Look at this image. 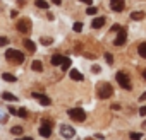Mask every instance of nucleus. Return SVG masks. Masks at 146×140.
<instances>
[{
	"label": "nucleus",
	"instance_id": "f257e3e1",
	"mask_svg": "<svg viewBox=\"0 0 146 140\" xmlns=\"http://www.w3.org/2000/svg\"><path fill=\"white\" fill-rule=\"evenodd\" d=\"M5 58L9 60V61H12V63H23L24 61V53L23 51H19V50H7V53H5Z\"/></svg>",
	"mask_w": 146,
	"mask_h": 140
},
{
	"label": "nucleus",
	"instance_id": "f03ea898",
	"mask_svg": "<svg viewBox=\"0 0 146 140\" xmlns=\"http://www.w3.org/2000/svg\"><path fill=\"white\" fill-rule=\"evenodd\" d=\"M67 113H69V116L74 120V121H79V123H81V121L86 120V111H84L83 108H72V109H69Z\"/></svg>",
	"mask_w": 146,
	"mask_h": 140
},
{
	"label": "nucleus",
	"instance_id": "7ed1b4c3",
	"mask_svg": "<svg viewBox=\"0 0 146 140\" xmlns=\"http://www.w3.org/2000/svg\"><path fill=\"white\" fill-rule=\"evenodd\" d=\"M112 94H113V89H112L110 84L103 82V84L98 86V97H102V99H108V97H112Z\"/></svg>",
	"mask_w": 146,
	"mask_h": 140
},
{
	"label": "nucleus",
	"instance_id": "20e7f679",
	"mask_svg": "<svg viewBox=\"0 0 146 140\" xmlns=\"http://www.w3.org/2000/svg\"><path fill=\"white\" fill-rule=\"evenodd\" d=\"M115 77H117V82L120 84L122 89H125V91L131 89V79H129V75H127L125 72H122V70H120V72H117Z\"/></svg>",
	"mask_w": 146,
	"mask_h": 140
},
{
	"label": "nucleus",
	"instance_id": "39448f33",
	"mask_svg": "<svg viewBox=\"0 0 146 140\" xmlns=\"http://www.w3.org/2000/svg\"><path fill=\"white\" fill-rule=\"evenodd\" d=\"M60 135H62V138H72V137L76 135V130L72 128L70 125L62 123V125H60Z\"/></svg>",
	"mask_w": 146,
	"mask_h": 140
},
{
	"label": "nucleus",
	"instance_id": "423d86ee",
	"mask_svg": "<svg viewBox=\"0 0 146 140\" xmlns=\"http://www.w3.org/2000/svg\"><path fill=\"white\" fill-rule=\"evenodd\" d=\"M17 31L23 33V34H28V33L31 31V21H29V19H21V21L17 22Z\"/></svg>",
	"mask_w": 146,
	"mask_h": 140
},
{
	"label": "nucleus",
	"instance_id": "0eeeda50",
	"mask_svg": "<svg viewBox=\"0 0 146 140\" xmlns=\"http://www.w3.org/2000/svg\"><path fill=\"white\" fill-rule=\"evenodd\" d=\"M125 41H127V31L122 27V29L117 33V38H115L113 44H115V46H122V44H125Z\"/></svg>",
	"mask_w": 146,
	"mask_h": 140
},
{
	"label": "nucleus",
	"instance_id": "6e6552de",
	"mask_svg": "<svg viewBox=\"0 0 146 140\" xmlns=\"http://www.w3.org/2000/svg\"><path fill=\"white\" fill-rule=\"evenodd\" d=\"M110 9L113 12H122L125 9V0H110Z\"/></svg>",
	"mask_w": 146,
	"mask_h": 140
},
{
	"label": "nucleus",
	"instance_id": "1a4fd4ad",
	"mask_svg": "<svg viewBox=\"0 0 146 140\" xmlns=\"http://www.w3.org/2000/svg\"><path fill=\"white\" fill-rule=\"evenodd\" d=\"M31 97L38 99L41 106H50V104H52V99H50L48 96H45V94H40V92H33V94H31Z\"/></svg>",
	"mask_w": 146,
	"mask_h": 140
},
{
	"label": "nucleus",
	"instance_id": "9d476101",
	"mask_svg": "<svg viewBox=\"0 0 146 140\" xmlns=\"http://www.w3.org/2000/svg\"><path fill=\"white\" fill-rule=\"evenodd\" d=\"M38 131H40V135H41V137H45V138H48V137L52 135V126H48V125H41Z\"/></svg>",
	"mask_w": 146,
	"mask_h": 140
},
{
	"label": "nucleus",
	"instance_id": "9b49d317",
	"mask_svg": "<svg viewBox=\"0 0 146 140\" xmlns=\"http://www.w3.org/2000/svg\"><path fill=\"white\" fill-rule=\"evenodd\" d=\"M103 24H105V17H95L93 22H91V27L93 29H100V27H103Z\"/></svg>",
	"mask_w": 146,
	"mask_h": 140
},
{
	"label": "nucleus",
	"instance_id": "f8f14e48",
	"mask_svg": "<svg viewBox=\"0 0 146 140\" xmlns=\"http://www.w3.org/2000/svg\"><path fill=\"white\" fill-rule=\"evenodd\" d=\"M64 58H65V56H62V55H58V53H57V55H53V56H52V60H50V61H52V65H55V67H57V65H62Z\"/></svg>",
	"mask_w": 146,
	"mask_h": 140
},
{
	"label": "nucleus",
	"instance_id": "ddd939ff",
	"mask_svg": "<svg viewBox=\"0 0 146 140\" xmlns=\"http://www.w3.org/2000/svg\"><path fill=\"white\" fill-rule=\"evenodd\" d=\"M69 75H70V79H72V80H79V82L84 79V77H83V74H81V72H78V70H70V74H69Z\"/></svg>",
	"mask_w": 146,
	"mask_h": 140
},
{
	"label": "nucleus",
	"instance_id": "4468645a",
	"mask_svg": "<svg viewBox=\"0 0 146 140\" xmlns=\"http://www.w3.org/2000/svg\"><path fill=\"white\" fill-rule=\"evenodd\" d=\"M31 68L35 70V72H41V70H43V63H41L40 60H33V63H31Z\"/></svg>",
	"mask_w": 146,
	"mask_h": 140
},
{
	"label": "nucleus",
	"instance_id": "2eb2a0df",
	"mask_svg": "<svg viewBox=\"0 0 146 140\" xmlns=\"http://www.w3.org/2000/svg\"><path fill=\"white\" fill-rule=\"evenodd\" d=\"M70 63H72V61H70V58H69V56H65V58H64V61H62V65H60L62 72H65V70H69V68H70Z\"/></svg>",
	"mask_w": 146,
	"mask_h": 140
},
{
	"label": "nucleus",
	"instance_id": "dca6fc26",
	"mask_svg": "<svg viewBox=\"0 0 146 140\" xmlns=\"http://www.w3.org/2000/svg\"><path fill=\"white\" fill-rule=\"evenodd\" d=\"M137 55H139L141 58H146V43H141V44L137 46Z\"/></svg>",
	"mask_w": 146,
	"mask_h": 140
},
{
	"label": "nucleus",
	"instance_id": "f3484780",
	"mask_svg": "<svg viewBox=\"0 0 146 140\" xmlns=\"http://www.w3.org/2000/svg\"><path fill=\"white\" fill-rule=\"evenodd\" d=\"M131 19H132V21H141V19H144V12H141V10L132 12V14H131Z\"/></svg>",
	"mask_w": 146,
	"mask_h": 140
},
{
	"label": "nucleus",
	"instance_id": "a211bd4d",
	"mask_svg": "<svg viewBox=\"0 0 146 140\" xmlns=\"http://www.w3.org/2000/svg\"><path fill=\"white\" fill-rule=\"evenodd\" d=\"M24 46H26L29 51H33V53H35V50H36V44H35V41H31V39H24Z\"/></svg>",
	"mask_w": 146,
	"mask_h": 140
},
{
	"label": "nucleus",
	"instance_id": "6ab92c4d",
	"mask_svg": "<svg viewBox=\"0 0 146 140\" xmlns=\"http://www.w3.org/2000/svg\"><path fill=\"white\" fill-rule=\"evenodd\" d=\"M2 79H4L5 82H16V80H17V77H16V75L7 74V72H5V74H2Z\"/></svg>",
	"mask_w": 146,
	"mask_h": 140
},
{
	"label": "nucleus",
	"instance_id": "aec40b11",
	"mask_svg": "<svg viewBox=\"0 0 146 140\" xmlns=\"http://www.w3.org/2000/svg\"><path fill=\"white\" fill-rule=\"evenodd\" d=\"M2 99L4 101H17V97L12 92H2Z\"/></svg>",
	"mask_w": 146,
	"mask_h": 140
},
{
	"label": "nucleus",
	"instance_id": "412c9836",
	"mask_svg": "<svg viewBox=\"0 0 146 140\" xmlns=\"http://www.w3.org/2000/svg\"><path fill=\"white\" fill-rule=\"evenodd\" d=\"M35 5L38 9H48V2H45V0H35Z\"/></svg>",
	"mask_w": 146,
	"mask_h": 140
},
{
	"label": "nucleus",
	"instance_id": "4be33fe9",
	"mask_svg": "<svg viewBox=\"0 0 146 140\" xmlns=\"http://www.w3.org/2000/svg\"><path fill=\"white\" fill-rule=\"evenodd\" d=\"M11 133L12 135H23V126H12L11 128Z\"/></svg>",
	"mask_w": 146,
	"mask_h": 140
},
{
	"label": "nucleus",
	"instance_id": "5701e85b",
	"mask_svg": "<svg viewBox=\"0 0 146 140\" xmlns=\"http://www.w3.org/2000/svg\"><path fill=\"white\" fill-rule=\"evenodd\" d=\"M72 29H74L76 33H81V31H83V22H74V26H72Z\"/></svg>",
	"mask_w": 146,
	"mask_h": 140
},
{
	"label": "nucleus",
	"instance_id": "b1692460",
	"mask_svg": "<svg viewBox=\"0 0 146 140\" xmlns=\"http://www.w3.org/2000/svg\"><path fill=\"white\" fill-rule=\"evenodd\" d=\"M129 137H131V140H141V138H143V135H141V133H136V131H131Z\"/></svg>",
	"mask_w": 146,
	"mask_h": 140
},
{
	"label": "nucleus",
	"instance_id": "393cba45",
	"mask_svg": "<svg viewBox=\"0 0 146 140\" xmlns=\"http://www.w3.org/2000/svg\"><path fill=\"white\" fill-rule=\"evenodd\" d=\"M105 60H107L108 65H112V63H113V55H112V53H105Z\"/></svg>",
	"mask_w": 146,
	"mask_h": 140
},
{
	"label": "nucleus",
	"instance_id": "a878e982",
	"mask_svg": "<svg viewBox=\"0 0 146 140\" xmlns=\"http://www.w3.org/2000/svg\"><path fill=\"white\" fill-rule=\"evenodd\" d=\"M96 12H98V10H96V7H88V10H86V14H88V16H95Z\"/></svg>",
	"mask_w": 146,
	"mask_h": 140
},
{
	"label": "nucleus",
	"instance_id": "bb28decb",
	"mask_svg": "<svg viewBox=\"0 0 146 140\" xmlns=\"http://www.w3.org/2000/svg\"><path fill=\"white\" fill-rule=\"evenodd\" d=\"M17 116H23V118H26V116H28V111H26L24 108H21V109H17Z\"/></svg>",
	"mask_w": 146,
	"mask_h": 140
},
{
	"label": "nucleus",
	"instance_id": "cd10ccee",
	"mask_svg": "<svg viewBox=\"0 0 146 140\" xmlns=\"http://www.w3.org/2000/svg\"><path fill=\"white\" fill-rule=\"evenodd\" d=\"M7 43H9V39H7L5 36H0V46H5Z\"/></svg>",
	"mask_w": 146,
	"mask_h": 140
},
{
	"label": "nucleus",
	"instance_id": "c85d7f7f",
	"mask_svg": "<svg viewBox=\"0 0 146 140\" xmlns=\"http://www.w3.org/2000/svg\"><path fill=\"white\" fill-rule=\"evenodd\" d=\"M120 29H122V26H120V24H113V26H112V31H113V33H119Z\"/></svg>",
	"mask_w": 146,
	"mask_h": 140
},
{
	"label": "nucleus",
	"instance_id": "c756f323",
	"mask_svg": "<svg viewBox=\"0 0 146 140\" xmlns=\"http://www.w3.org/2000/svg\"><path fill=\"white\" fill-rule=\"evenodd\" d=\"M41 43L48 46V44H52V38H41Z\"/></svg>",
	"mask_w": 146,
	"mask_h": 140
},
{
	"label": "nucleus",
	"instance_id": "7c9ffc66",
	"mask_svg": "<svg viewBox=\"0 0 146 140\" xmlns=\"http://www.w3.org/2000/svg\"><path fill=\"white\" fill-rule=\"evenodd\" d=\"M139 114H141V116H146V106H141V108H139Z\"/></svg>",
	"mask_w": 146,
	"mask_h": 140
},
{
	"label": "nucleus",
	"instance_id": "2f4dec72",
	"mask_svg": "<svg viewBox=\"0 0 146 140\" xmlns=\"http://www.w3.org/2000/svg\"><path fill=\"white\" fill-rule=\"evenodd\" d=\"M7 111H9L11 114H17V109H16V108H12V106H11V108H9Z\"/></svg>",
	"mask_w": 146,
	"mask_h": 140
},
{
	"label": "nucleus",
	"instance_id": "473e14b6",
	"mask_svg": "<svg viewBox=\"0 0 146 140\" xmlns=\"http://www.w3.org/2000/svg\"><path fill=\"white\" fill-rule=\"evenodd\" d=\"M91 70H93V74H100V67H98V65H95Z\"/></svg>",
	"mask_w": 146,
	"mask_h": 140
},
{
	"label": "nucleus",
	"instance_id": "72a5a7b5",
	"mask_svg": "<svg viewBox=\"0 0 146 140\" xmlns=\"http://www.w3.org/2000/svg\"><path fill=\"white\" fill-rule=\"evenodd\" d=\"M139 101H143V103H144V101H146V92H143V94H141V96H139Z\"/></svg>",
	"mask_w": 146,
	"mask_h": 140
},
{
	"label": "nucleus",
	"instance_id": "f704fd0d",
	"mask_svg": "<svg viewBox=\"0 0 146 140\" xmlns=\"http://www.w3.org/2000/svg\"><path fill=\"white\" fill-rule=\"evenodd\" d=\"M81 2H83V4H88V5H91V4H93V0H81Z\"/></svg>",
	"mask_w": 146,
	"mask_h": 140
},
{
	"label": "nucleus",
	"instance_id": "c9c22d12",
	"mask_svg": "<svg viewBox=\"0 0 146 140\" xmlns=\"http://www.w3.org/2000/svg\"><path fill=\"white\" fill-rule=\"evenodd\" d=\"M17 14H19L17 10H12V12H11V17H17Z\"/></svg>",
	"mask_w": 146,
	"mask_h": 140
},
{
	"label": "nucleus",
	"instance_id": "e433bc0d",
	"mask_svg": "<svg viewBox=\"0 0 146 140\" xmlns=\"http://www.w3.org/2000/svg\"><path fill=\"white\" fill-rule=\"evenodd\" d=\"M17 140H35L33 137H23V138H17Z\"/></svg>",
	"mask_w": 146,
	"mask_h": 140
},
{
	"label": "nucleus",
	"instance_id": "4c0bfd02",
	"mask_svg": "<svg viewBox=\"0 0 146 140\" xmlns=\"http://www.w3.org/2000/svg\"><path fill=\"white\" fill-rule=\"evenodd\" d=\"M52 2H53L55 5H60V4H62V0H52Z\"/></svg>",
	"mask_w": 146,
	"mask_h": 140
},
{
	"label": "nucleus",
	"instance_id": "58836bf2",
	"mask_svg": "<svg viewBox=\"0 0 146 140\" xmlns=\"http://www.w3.org/2000/svg\"><path fill=\"white\" fill-rule=\"evenodd\" d=\"M141 75H143V79H146V70H143V72H141Z\"/></svg>",
	"mask_w": 146,
	"mask_h": 140
}]
</instances>
